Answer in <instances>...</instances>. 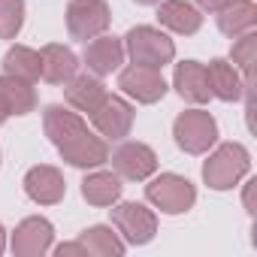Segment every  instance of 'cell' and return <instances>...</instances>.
I'll return each instance as SVG.
<instances>
[{"label": "cell", "mask_w": 257, "mask_h": 257, "mask_svg": "<svg viewBox=\"0 0 257 257\" xmlns=\"http://www.w3.org/2000/svg\"><path fill=\"white\" fill-rule=\"evenodd\" d=\"M131 121H134V109L127 106L124 100H118V97H106L103 106L94 112V124L103 131V137H112V140L127 137Z\"/></svg>", "instance_id": "obj_11"}, {"label": "cell", "mask_w": 257, "mask_h": 257, "mask_svg": "<svg viewBox=\"0 0 257 257\" xmlns=\"http://www.w3.org/2000/svg\"><path fill=\"white\" fill-rule=\"evenodd\" d=\"M137 4H158V0H137Z\"/></svg>", "instance_id": "obj_30"}, {"label": "cell", "mask_w": 257, "mask_h": 257, "mask_svg": "<svg viewBox=\"0 0 257 257\" xmlns=\"http://www.w3.org/2000/svg\"><path fill=\"white\" fill-rule=\"evenodd\" d=\"M4 67H7L10 76H16V79H22V82H37V79H40V55L31 52V49L16 46V49L7 55Z\"/></svg>", "instance_id": "obj_22"}, {"label": "cell", "mask_w": 257, "mask_h": 257, "mask_svg": "<svg viewBox=\"0 0 257 257\" xmlns=\"http://www.w3.org/2000/svg\"><path fill=\"white\" fill-rule=\"evenodd\" d=\"M161 22L167 25V28H173L176 34H194L197 28H200V13L191 7V4H185V0H167V4L161 7Z\"/></svg>", "instance_id": "obj_20"}, {"label": "cell", "mask_w": 257, "mask_h": 257, "mask_svg": "<svg viewBox=\"0 0 257 257\" xmlns=\"http://www.w3.org/2000/svg\"><path fill=\"white\" fill-rule=\"evenodd\" d=\"M76 55L64 46H46L43 55H40V76L61 85V82H70L76 76Z\"/></svg>", "instance_id": "obj_13"}, {"label": "cell", "mask_w": 257, "mask_h": 257, "mask_svg": "<svg viewBox=\"0 0 257 257\" xmlns=\"http://www.w3.org/2000/svg\"><path fill=\"white\" fill-rule=\"evenodd\" d=\"M22 0H0V40H13L22 28Z\"/></svg>", "instance_id": "obj_24"}, {"label": "cell", "mask_w": 257, "mask_h": 257, "mask_svg": "<svg viewBox=\"0 0 257 257\" xmlns=\"http://www.w3.org/2000/svg\"><path fill=\"white\" fill-rule=\"evenodd\" d=\"M248 173V152L242 146H221L209 161H206V182L215 188V191H224V188H233L242 176Z\"/></svg>", "instance_id": "obj_2"}, {"label": "cell", "mask_w": 257, "mask_h": 257, "mask_svg": "<svg viewBox=\"0 0 257 257\" xmlns=\"http://www.w3.org/2000/svg\"><path fill=\"white\" fill-rule=\"evenodd\" d=\"M25 191L31 200L49 206V203H58L64 197V179L55 167H34L25 176Z\"/></svg>", "instance_id": "obj_12"}, {"label": "cell", "mask_w": 257, "mask_h": 257, "mask_svg": "<svg viewBox=\"0 0 257 257\" xmlns=\"http://www.w3.org/2000/svg\"><path fill=\"white\" fill-rule=\"evenodd\" d=\"M146 194H149V200H152L158 209H164V212H170V215L188 212V209L194 206V200H197L194 185H191L188 179H179V176H161V179H155V182L146 188Z\"/></svg>", "instance_id": "obj_5"}, {"label": "cell", "mask_w": 257, "mask_h": 257, "mask_svg": "<svg viewBox=\"0 0 257 257\" xmlns=\"http://www.w3.org/2000/svg\"><path fill=\"white\" fill-rule=\"evenodd\" d=\"M109 25V10L103 0H73L67 10V28L76 40H94Z\"/></svg>", "instance_id": "obj_7"}, {"label": "cell", "mask_w": 257, "mask_h": 257, "mask_svg": "<svg viewBox=\"0 0 257 257\" xmlns=\"http://www.w3.org/2000/svg\"><path fill=\"white\" fill-rule=\"evenodd\" d=\"M254 22H257L254 4H248V0H233V4L224 7L221 16H218V25H221V31H224L227 37L251 34V31H254Z\"/></svg>", "instance_id": "obj_16"}, {"label": "cell", "mask_w": 257, "mask_h": 257, "mask_svg": "<svg viewBox=\"0 0 257 257\" xmlns=\"http://www.w3.org/2000/svg\"><path fill=\"white\" fill-rule=\"evenodd\" d=\"M245 209L254 212V182H248V188H245Z\"/></svg>", "instance_id": "obj_27"}, {"label": "cell", "mask_w": 257, "mask_h": 257, "mask_svg": "<svg viewBox=\"0 0 257 257\" xmlns=\"http://www.w3.org/2000/svg\"><path fill=\"white\" fill-rule=\"evenodd\" d=\"M0 103L7 106V112L13 115H25L34 109V91L31 82H22L16 76H0Z\"/></svg>", "instance_id": "obj_19"}, {"label": "cell", "mask_w": 257, "mask_h": 257, "mask_svg": "<svg viewBox=\"0 0 257 257\" xmlns=\"http://www.w3.org/2000/svg\"><path fill=\"white\" fill-rule=\"evenodd\" d=\"M67 100L82 109V112H97L106 100V91L97 79H88V76H79V79H70V88H67Z\"/></svg>", "instance_id": "obj_18"}, {"label": "cell", "mask_w": 257, "mask_h": 257, "mask_svg": "<svg viewBox=\"0 0 257 257\" xmlns=\"http://www.w3.org/2000/svg\"><path fill=\"white\" fill-rule=\"evenodd\" d=\"M79 242H82L85 254H100V257H106V254H124V242L109 227H91V230L82 233Z\"/></svg>", "instance_id": "obj_23"}, {"label": "cell", "mask_w": 257, "mask_h": 257, "mask_svg": "<svg viewBox=\"0 0 257 257\" xmlns=\"http://www.w3.org/2000/svg\"><path fill=\"white\" fill-rule=\"evenodd\" d=\"M112 224L118 227V233L127 239V242H134V245H146L155 230H158V221L155 215L140 206V203H121L112 209Z\"/></svg>", "instance_id": "obj_6"}, {"label": "cell", "mask_w": 257, "mask_h": 257, "mask_svg": "<svg viewBox=\"0 0 257 257\" xmlns=\"http://www.w3.org/2000/svg\"><path fill=\"white\" fill-rule=\"evenodd\" d=\"M121 88L131 94V97H137L140 103H155L167 91L161 73L155 67H143V64H134L131 70L121 73Z\"/></svg>", "instance_id": "obj_8"}, {"label": "cell", "mask_w": 257, "mask_h": 257, "mask_svg": "<svg viewBox=\"0 0 257 257\" xmlns=\"http://www.w3.org/2000/svg\"><path fill=\"white\" fill-rule=\"evenodd\" d=\"M176 88H179V94H182L185 100H194V103H203V100L212 97L206 67L197 64V61L179 64V70H176Z\"/></svg>", "instance_id": "obj_14"}, {"label": "cell", "mask_w": 257, "mask_h": 257, "mask_svg": "<svg viewBox=\"0 0 257 257\" xmlns=\"http://www.w3.org/2000/svg\"><path fill=\"white\" fill-rule=\"evenodd\" d=\"M46 134L52 137L58 152L73 167H97V164H103L109 158L106 143L91 137L88 127L82 124V118H76L73 112H67L61 106L46 109Z\"/></svg>", "instance_id": "obj_1"}, {"label": "cell", "mask_w": 257, "mask_h": 257, "mask_svg": "<svg viewBox=\"0 0 257 257\" xmlns=\"http://www.w3.org/2000/svg\"><path fill=\"white\" fill-rule=\"evenodd\" d=\"M112 164H115L118 176L137 179V182H140V179H146V176L155 173L158 158H155V152H152L149 146H143V143H127V146H121V149L112 155Z\"/></svg>", "instance_id": "obj_9"}, {"label": "cell", "mask_w": 257, "mask_h": 257, "mask_svg": "<svg viewBox=\"0 0 257 257\" xmlns=\"http://www.w3.org/2000/svg\"><path fill=\"white\" fill-rule=\"evenodd\" d=\"M254 52H257L254 34H242V40L233 46V64H239L248 79H251V67H254Z\"/></svg>", "instance_id": "obj_25"}, {"label": "cell", "mask_w": 257, "mask_h": 257, "mask_svg": "<svg viewBox=\"0 0 257 257\" xmlns=\"http://www.w3.org/2000/svg\"><path fill=\"white\" fill-rule=\"evenodd\" d=\"M206 76H209V88L212 94H218L221 100H236L242 97V82H239V73L233 64L227 61H212L206 67Z\"/></svg>", "instance_id": "obj_17"}, {"label": "cell", "mask_w": 257, "mask_h": 257, "mask_svg": "<svg viewBox=\"0 0 257 257\" xmlns=\"http://www.w3.org/2000/svg\"><path fill=\"white\" fill-rule=\"evenodd\" d=\"M127 52H131L134 64L161 70L164 64L173 61L176 49H173V43L161 31H155V28H137V31L127 34Z\"/></svg>", "instance_id": "obj_3"}, {"label": "cell", "mask_w": 257, "mask_h": 257, "mask_svg": "<svg viewBox=\"0 0 257 257\" xmlns=\"http://www.w3.org/2000/svg\"><path fill=\"white\" fill-rule=\"evenodd\" d=\"M4 248H7V239H4V227H0V254H4Z\"/></svg>", "instance_id": "obj_29"}, {"label": "cell", "mask_w": 257, "mask_h": 257, "mask_svg": "<svg viewBox=\"0 0 257 257\" xmlns=\"http://www.w3.org/2000/svg\"><path fill=\"white\" fill-rule=\"evenodd\" d=\"M233 0H200V7L203 10H209V13H221L224 7H230Z\"/></svg>", "instance_id": "obj_26"}, {"label": "cell", "mask_w": 257, "mask_h": 257, "mask_svg": "<svg viewBox=\"0 0 257 257\" xmlns=\"http://www.w3.org/2000/svg\"><path fill=\"white\" fill-rule=\"evenodd\" d=\"M82 194L91 206H112L121 194V182L112 173H97L82 182Z\"/></svg>", "instance_id": "obj_21"}, {"label": "cell", "mask_w": 257, "mask_h": 257, "mask_svg": "<svg viewBox=\"0 0 257 257\" xmlns=\"http://www.w3.org/2000/svg\"><path fill=\"white\" fill-rule=\"evenodd\" d=\"M49 245H52V224L46 218H28L13 236V251L22 254V257L46 254Z\"/></svg>", "instance_id": "obj_10"}, {"label": "cell", "mask_w": 257, "mask_h": 257, "mask_svg": "<svg viewBox=\"0 0 257 257\" xmlns=\"http://www.w3.org/2000/svg\"><path fill=\"white\" fill-rule=\"evenodd\" d=\"M215 137H218V127H215L209 112L194 109V112H182L176 118V143L191 155L206 152L215 143Z\"/></svg>", "instance_id": "obj_4"}, {"label": "cell", "mask_w": 257, "mask_h": 257, "mask_svg": "<svg viewBox=\"0 0 257 257\" xmlns=\"http://www.w3.org/2000/svg\"><path fill=\"white\" fill-rule=\"evenodd\" d=\"M121 58H124V46H121L115 37L94 40V43L85 49V61H88V67H91L97 76H106V73L118 70Z\"/></svg>", "instance_id": "obj_15"}, {"label": "cell", "mask_w": 257, "mask_h": 257, "mask_svg": "<svg viewBox=\"0 0 257 257\" xmlns=\"http://www.w3.org/2000/svg\"><path fill=\"white\" fill-rule=\"evenodd\" d=\"M7 118H10V112H7V106H4V103H0V124H4Z\"/></svg>", "instance_id": "obj_28"}]
</instances>
